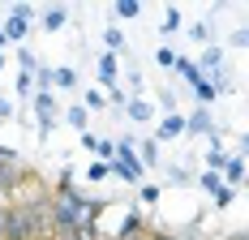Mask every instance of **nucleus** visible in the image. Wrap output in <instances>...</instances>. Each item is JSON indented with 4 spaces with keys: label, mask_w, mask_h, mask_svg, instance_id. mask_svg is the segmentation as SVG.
I'll return each mask as SVG.
<instances>
[{
    "label": "nucleus",
    "mask_w": 249,
    "mask_h": 240,
    "mask_svg": "<svg viewBox=\"0 0 249 240\" xmlns=\"http://www.w3.org/2000/svg\"><path fill=\"white\" fill-rule=\"evenodd\" d=\"M194 95H198V103H202V107H211V103H215V95H219V86H215V82H206V77H202L198 86H194Z\"/></svg>",
    "instance_id": "nucleus-12"
},
{
    "label": "nucleus",
    "mask_w": 249,
    "mask_h": 240,
    "mask_svg": "<svg viewBox=\"0 0 249 240\" xmlns=\"http://www.w3.org/2000/svg\"><path fill=\"white\" fill-rule=\"evenodd\" d=\"M103 43H107V51H116V48H124V34L116 26H107V30H103Z\"/></svg>",
    "instance_id": "nucleus-19"
},
{
    "label": "nucleus",
    "mask_w": 249,
    "mask_h": 240,
    "mask_svg": "<svg viewBox=\"0 0 249 240\" xmlns=\"http://www.w3.org/2000/svg\"><path fill=\"white\" fill-rule=\"evenodd\" d=\"M103 103H107L103 90H90V95H86V112H90V107H103Z\"/></svg>",
    "instance_id": "nucleus-24"
},
{
    "label": "nucleus",
    "mask_w": 249,
    "mask_h": 240,
    "mask_svg": "<svg viewBox=\"0 0 249 240\" xmlns=\"http://www.w3.org/2000/svg\"><path fill=\"white\" fill-rule=\"evenodd\" d=\"M236 43H249V30H236Z\"/></svg>",
    "instance_id": "nucleus-29"
},
{
    "label": "nucleus",
    "mask_w": 249,
    "mask_h": 240,
    "mask_svg": "<svg viewBox=\"0 0 249 240\" xmlns=\"http://www.w3.org/2000/svg\"><path fill=\"white\" fill-rule=\"evenodd\" d=\"M241 159H249V133L241 137Z\"/></svg>",
    "instance_id": "nucleus-28"
},
{
    "label": "nucleus",
    "mask_w": 249,
    "mask_h": 240,
    "mask_svg": "<svg viewBox=\"0 0 249 240\" xmlns=\"http://www.w3.org/2000/svg\"><path fill=\"white\" fill-rule=\"evenodd\" d=\"M35 22V9L30 4H18L13 13H9V22H4V34H9V43L13 39H26V26Z\"/></svg>",
    "instance_id": "nucleus-4"
},
{
    "label": "nucleus",
    "mask_w": 249,
    "mask_h": 240,
    "mask_svg": "<svg viewBox=\"0 0 249 240\" xmlns=\"http://www.w3.org/2000/svg\"><path fill=\"white\" fill-rule=\"evenodd\" d=\"M30 90H35V77L22 73V77H18V95H30Z\"/></svg>",
    "instance_id": "nucleus-23"
},
{
    "label": "nucleus",
    "mask_w": 249,
    "mask_h": 240,
    "mask_svg": "<svg viewBox=\"0 0 249 240\" xmlns=\"http://www.w3.org/2000/svg\"><path fill=\"white\" fill-rule=\"evenodd\" d=\"M52 86H60V90H73V86H77V73H73V69H52Z\"/></svg>",
    "instance_id": "nucleus-13"
},
{
    "label": "nucleus",
    "mask_w": 249,
    "mask_h": 240,
    "mask_svg": "<svg viewBox=\"0 0 249 240\" xmlns=\"http://www.w3.org/2000/svg\"><path fill=\"white\" fill-rule=\"evenodd\" d=\"M138 240H146V232H142V236H138Z\"/></svg>",
    "instance_id": "nucleus-33"
},
{
    "label": "nucleus",
    "mask_w": 249,
    "mask_h": 240,
    "mask_svg": "<svg viewBox=\"0 0 249 240\" xmlns=\"http://www.w3.org/2000/svg\"><path fill=\"white\" fill-rule=\"evenodd\" d=\"M211 129H215V124H211V112H206V107L185 120V133H211Z\"/></svg>",
    "instance_id": "nucleus-10"
},
{
    "label": "nucleus",
    "mask_w": 249,
    "mask_h": 240,
    "mask_svg": "<svg viewBox=\"0 0 249 240\" xmlns=\"http://www.w3.org/2000/svg\"><path fill=\"white\" fill-rule=\"evenodd\" d=\"M124 112H129V120H138V124H146V120L155 116V107H150L146 99H129V103H124Z\"/></svg>",
    "instance_id": "nucleus-8"
},
{
    "label": "nucleus",
    "mask_w": 249,
    "mask_h": 240,
    "mask_svg": "<svg viewBox=\"0 0 249 240\" xmlns=\"http://www.w3.org/2000/svg\"><path fill=\"white\" fill-rule=\"evenodd\" d=\"M95 210H99V202H90L86 193H77L73 189V171H65L60 185H56V193H52V227H56V236L95 227Z\"/></svg>",
    "instance_id": "nucleus-1"
},
{
    "label": "nucleus",
    "mask_w": 249,
    "mask_h": 240,
    "mask_svg": "<svg viewBox=\"0 0 249 240\" xmlns=\"http://www.w3.org/2000/svg\"><path fill=\"white\" fill-rule=\"evenodd\" d=\"M146 240H176L172 232H146Z\"/></svg>",
    "instance_id": "nucleus-27"
},
{
    "label": "nucleus",
    "mask_w": 249,
    "mask_h": 240,
    "mask_svg": "<svg viewBox=\"0 0 249 240\" xmlns=\"http://www.w3.org/2000/svg\"><path fill=\"white\" fill-rule=\"evenodd\" d=\"M65 22H69V9H65V4H52V9H43V30H60Z\"/></svg>",
    "instance_id": "nucleus-9"
},
{
    "label": "nucleus",
    "mask_w": 249,
    "mask_h": 240,
    "mask_svg": "<svg viewBox=\"0 0 249 240\" xmlns=\"http://www.w3.org/2000/svg\"><path fill=\"white\" fill-rule=\"evenodd\" d=\"M4 43H9V34H4V26H0V51H4Z\"/></svg>",
    "instance_id": "nucleus-30"
},
{
    "label": "nucleus",
    "mask_w": 249,
    "mask_h": 240,
    "mask_svg": "<svg viewBox=\"0 0 249 240\" xmlns=\"http://www.w3.org/2000/svg\"><path fill=\"white\" fill-rule=\"evenodd\" d=\"M65 120L73 124L77 133H86V120H90V112H86V103H82V107H69V112H65Z\"/></svg>",
    "instance_id": "nucleus-14"
},
{
    "label": "nucleus",
    "mask_w": 249,
    "mask_h": 240,
    "mask_svg": "<svg viewBox=\"0 0 249 240\" xmlns=\"http://www.w3.org/2000/svg\"><path fill=\"white\" fill-rule=\"evenodd\" d=\"M142 202H159V185H146L142 189Z\"/></svg>",
    "instance_id": "nucleus-25"
},
{
    "label": "nucleus",
    "mask_w": 249,
    "mask_h": 240,
    "mask_svg": "<svg viewBox=\"0 0 249 240\" xmlns=\"http://www.w3.org/2000/svg\"><path fill=\"white\" fill-rule=\"evenodd\" d=\"M9 240H60L52 227V197H30L22 206H13Z\"/></svg>",
    "instance_id": "nucleus-2"
},
{
    "label": "nucleus",
    "mask_w": 249,
    "mask_h": 240,
    "mask_svg": "<svg viewBox=\"0 0 249 240\" xmlns=\"http://www.w3.org/2000/svg\"><path fill=\"white\" fill-rule=\"evenodd\" d=\"M0 73H4V51H0Z\"/></svg>",
    "instance_id": "nucleus-31"
},
{
    "label": "nucleus",
    "mask_w": 249,
    "mask_h": 240,
    "mask_svg": "<svg viewBox=\"0 0 249 240\" xmlns=\"http://www.w3.org/2000/svg\"><path fill=\"white\" fill-rule=\"evenodd\" d=\"M206 163H211L206 171H224V168H228V154H224V146H211V150H206Z\"/></svg>",
    "instance_id": "nucleus-15"
},
{
    "label": "nucleus",
    "mask_w": 249,
    "mask_h": 240,
    "mask_svg": "<svg viewBox=\"0 0 249 240\" xmlns=\"http://www.w3.org/2000/svg\"><path fill=\"white\" fill-rule=\"evenodd\" d=\"M99 77H103V86H107V90L116 86V77H121V65H116V51H103V56H99Z\"/></svg>",
    "instance_id": "nucleus-7"
},
{
    "label": "nucleus",
    "mask_w": 249,
    "mask_h": 240,
    "mask_svg": "<svg viewBox=\"0 0 249 240\" xmlns=\"http://www.w3.org/2000/svg\"><path fill=\"white\" fill-rule=\"evenodd\" d=\"M172 30H180V9H168L163 13V34H172Z\"/></svg>",
    "instance_id": "nucleus-20"
},
{
    "label": "nucleus",
    "mask_w": 249,
    "mask_h": 240,
    "mask_svg": "<svg viewBox=\"0 0 249 240\" xmlns=\"http://www.w3.org/2000/svg\"><path fill=\"white\" fill-rule=\"evenodd\" d=\"M99 240H116V236H99Z\"/></svg>",
    "instance_id": "nucleus-32"
},
{
    "label": "nucleus",
    "mask_w": 249,
    "mask_h": 240,
    "mask_svg": "<svg viewBox=\"0 0 249 240\" xmlns=\"http://www.w3.org/2000/svg\"><path fill=\"white\" fill-rule=\"evenodd\" d=\"M107 176H112V163H90V171H86L90 185H99V180H107Z\"/></svg>",
    "instance_id": "nucleus-18"
},
{
    "label": "nucleus",
    "mask_w": 249,
    "mask_h": 240,
    "mask_svg": "<svg viewBox=\"0 0 249 240\" xmlns=\"http://www.w3.org/2000/svg\"><path fill=\"white\" fill-rule=\"evenodd\" d=\"M198 185L211 193V197H215V206H219V210H224V206H232V197H236V189H228L219 171H202V176H198Z\"/></svg>",
    "instance_id": "nucleus-3"
},
{
    "label": "nucleus",
    "mask_w": 249,
    "mask_h": 240,
    "mask_svg": "<svg viewBox=\"0 0 249 240\" xmlns=\"http://www.w3.org/2000/svg\"><path fill=\"white\" fill-rule=\"evenodd\" d=\"M138 13H142V4H138V0H116V17H124V22H133Z\"/></svg>",
    "instance_id": "nucleus-17"
},
{
    "label": "nucleus",
    "mask_w": 249,
    "mask_h": 240,
    "mask_svg": "<svg viewBox=\"0 0 249 240\" xmlns=\"http://www.w3.org/2000/svg\"><path fill=\"white\" fill-rule=\"evenodd\" d=\"M155 60H159L163 69H176V51L172 48H159V51H155Z\"/></svg>",
    "instance_id": "nucleus-21"
},
{
    "label": "nucleus",
    "mask_w": 249,
    "mask_h": 240,
    "mask_svg": "<svg viewBox=\"0 0 249 240\" xmlns=\"http://www.w3.org/2000/svg\"><path fill=\"white\" fill-rule=\"evenodd\" d=\"M180 133H185V116H163L159 120V133H155V142H172V137H180Z\"/></svg>",
    "instance_id": "nucleus-6"
},
{
    "label": "nucleus",
    "mask_w": 249,
    "mask_h": 240,
    "mask_svg": "<svg viewBox=\"0 0 249 240\" xmlns=\"http://www.w3.org/2000/svg\"><path fill=\"white\" fill-rule=\"evenodd\" d=\"M35 112H39V120H48L52 112H56V99H52V90H35Z\"/></svg>",
    "instance_id": "nucleus-11"
},
{
    "label": "nucleus",
    "mask_w": 249,
    "mask_h": 240,
    "mask_svg": "<svg viewBox=\"0 0 249 240\" xmlns=\"http://www.w3.org/2000/svg\"><path fill=\"white\" fill-rule=\"evenodd\" d=\"M176 73H185V77H189L194 86H198V82H202V69H198V65H194V60H185V56H176Z\"/></svg>",
    "instance_id": "nucleus-16"
},
{
    "label": "nucleus",
    "mask_w": 249,
    "mask_h": 240,
    "mask_svg": "<svg viewBox=\"0 0 249 240\" xmlns=\"http://www.w3.org/2000/svg\"><path fill=\"white\" fill-rule=\"evenodd\" d=\"M146 163H159V142H146V146H142V168H146Z\"/></svg>",
    "instance_id": "nucleus-22"
},
{
    "label": "nucleus",
    "mask_w": 249,
    "mask_h": 240,
    "mask_svg": "<svg viewBox=\"0 0 249 240\" xmlns=\"http://www.w3.org/2000/svg\"><path fill=\"white\" fill-rule=\"evenodd\" d=\"M13 116V103H9V99H0V120H9Z\"/></svg>",
    "instance_id": "nucleus-26"
},
{
    "label": "nucleus",
    "mask_w": 249,
    "mask_h": 240,
    "mask_svg": "<svg viewBox=\"0 0 249 240\" xmlns=\"http://www.w3.org/2000/svg\"><path fill=\"white\" fill-rule=\"evenodd\" d=\"M219 176H224L228 189H241V185H245V176H249V163L241 159V154H232V159H228V168L219 171Z\"/></svg>",
    "instance_id": "nucleus-5"
}]
</instances>
